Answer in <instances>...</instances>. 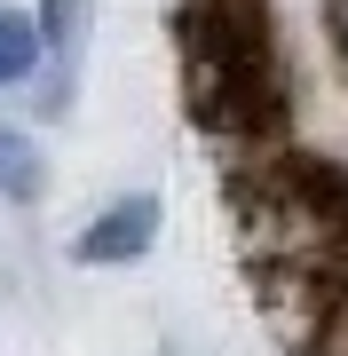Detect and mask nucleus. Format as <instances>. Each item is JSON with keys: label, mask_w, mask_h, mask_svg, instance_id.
I'll return each instance as SVG.
<instances>
[{"label": "nucleus", "mask_w": 348, "mask_h": 356, "mask_svg": "<svg viewBox=\"0 0 348 356\" xmlns=\"http://www.w3.org/2000/svg\"><path fill=\"white\" fill-rule=\"evenodd\" d=\"M79 32H88V0H40V56H56V72L79 64Z\"/></svg>", "instance_id": "nucleus-2"}, {"label": "nucleus", "mask_w": 348, "mask_h": 356, "mask_svg": "<svg viewBox=\"0 0 348 356\" xmlns=\"http://www.w3.org/2000/svg\"><path fill=\"white\" fill-rule=\"evenodd\" d=\"M40 182H48V166H40V143L0 127V198H40Z\"/></svg>", "instance_id": "nucleus-3"}, {"label": "nucleus", "mask_w": 348, "mask_h": 356, "mask_svg": "<svg viewBox=\"0 0 348 356\" xmlns=\"http://www.w3.org/2000/svg\"><path fill=\"white\" fill-rule=\"evenodd\" d=\"M151 238H158V198L127 191V198H111L103 214L79 229L72 254H79V261H95V269H119V261H142V254H151Z\"/></svg>", "instance_id": "nucleus-1"}, {"label": "nucleus", "mask_w": 348, "mask_h": 356, "mask_svg": "<svg viewBox=\"0 0 348 356\" xmlns=\"http://www.w3.org/2000/svg\"><path fill=\"white\" fill-rule=\"evenodd\" d=\"M24 72H40V24L16 8H0V88H16Z\"/></svg>", "instance_id": "nucleus-4"}, {"label": "nucleus", "mask_w": 348, "mask_h": 356, "mask_svg": "<svg viewBox=\"0 0 348 356\" xmlns=\"http://www.w3.org/2000/svg\"><path fill=\"white\" fill-rule=\"evenodd\" d=\"M324 16H333V48H340V64H348V0H324Z\"/></svg>", "instance_id": "nucleus-5"}]
</instances>
